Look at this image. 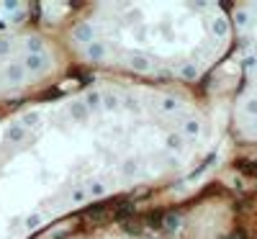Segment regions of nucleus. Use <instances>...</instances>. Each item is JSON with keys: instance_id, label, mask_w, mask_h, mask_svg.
Wrapping results in <instances>:
<instances>
[{"instance_id": "1", "label": "nucleus", "mask_w": 257, "mask_h": 239, "mask_svg": "<svg viewBox=\"0 0 257 239\" xmlns=\"http://www.w3.org/2000/svg\"><path fill=\"white\" fill-rule=\"evenodd\" d=\"M203 121L162 88L98 77L0 116V239H41L75 213L162 185L196 162Z\"/></svg>"}, {"instance_id": "2", "label": "nucleus", "mask_w": 257, "mask_h": 239, "mask_svg": "<svg viewBox=\"0 0 257 239\" xmlns=\"http://www.w3.org/2000/svg\"><path fill=\"white\" fill-rule=\"evenodd\" d=\"M211 6L88 3L67 21L59 41L70 62L103 77L157 85L203 70L221 47Z\"/></svg>"}, {"instance_id": "4", "label": "nucleus", "mask_w": 257, "mask_h": 239, "mask_svg": "<svg viewBox=\"0 0 257 239\" xmlns=\"http://www.w3.org/2000/svg\"><path fill=\"white\" fill-rule=\"evenodd\" d=\"M57 239H137V231L134 219H128V216H105V219L64 229Z\"/></svg>"}, {"instance_id": "3", "label": "nucleus", "mask_w": 257, "mask_h": 239, "mask_svg": "<svg viewBox=\"0 0 257 239\" xmlns=\"http://www.w3.org/2000/svg\"><path fill=\"white\" fill-rule=\"evenodd\" d=\"M67 67L70 57L59 36L26 26L0 31V116L59 88Z\"/></svg>"}]
</instances>
